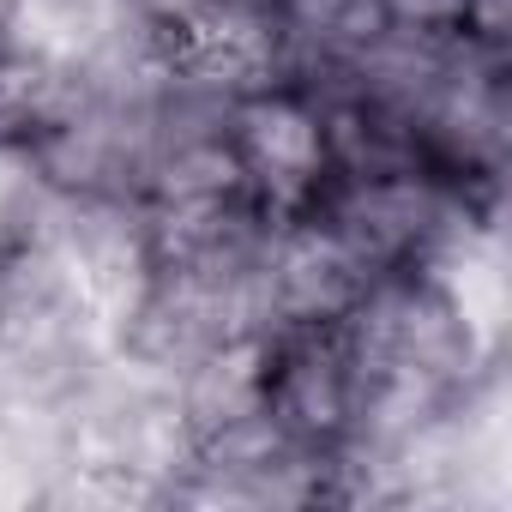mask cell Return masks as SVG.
<instances>
[{
    "mask_svg": "<svg viewBox=\"0 0 512 512\" xmlns=\"http://www.w3.org/2000/svg\"><path fill=\"white\" fill-rule=\"evenodd\" d=\"M368 284H374V272L344 247V235L332 223H320L314 211L272 223L266 266H260L266 338L308 332V326H338Z\"/></svg>",
    "mask_w": 512,
    "mask_h": 512,
    "instance_id": "5b68a950",
    "label": "cell"
},
{
    "mask_svg": "<svg viewBox=\"0 0 512 512\" xmlns=\"http://www.w3.org/2000/svg\"><path fill=\"white\" fill-rule=\"evenodd\" d=\"M205 7V0H139V13L157 25V31H169V25H181L187 13H199Z\"/></svg>",
    "mask_w": 512,
    "mask_h": 512,
    "instance_id": "7c38bea8",
    "label": "cell"
},
{
    "mask_svg": "<svg viewBox=\"0 0 512 512\" xmlns=\"http://www.w3.org/2000/svg\"><path fill=\"white\" fill-rule=\"evenodd\" d=\"M85 97H91V79L79 67L31 49H0V139L43 145L85 109Z\"/></svg>",
    "mask_w": 512,
    "mask_h": 512,
    "instance_id": "ba28073f",
    "label": "cell"
},
{
    "mask_svg": "<svg viewBox=\"0 0 512 512\" xmlns=\"http://www.w3.org/2000/svg\"><path fill=\"white\" fill-rule=\"evenodd\" d=\"M470 37L506 43V0H470Z\"/></svg>",
    "mask_w": 512,
    "mask_h": 512,
    "instance_id": "8fae6325",
    "label": "cell"
},
{
    "mask_svg": "<svg viewBox=\"0 0 512 512\" xmlns=\"http://www.w3.org/2000/svg\"><path fill=\"white\" fill-rule=\"evenodd\" d=\"M380 19L392 31L458 37V31H470V0H380Z\"/></svg>",
    "mask_w": 512,
    "mask_h": 512,
    "instance_id": "30bf717a",
    "label": "cell"
},
{
    "mask_svg": "<svg viewBox=\"0 0 512 512\" xmlns=\"http://www.w3.org/2000/svg\"><path fill=\"white\" fill-rule=\"evenodd\" d=\"M266 356H272V338H229V344L205 350L175 380L181 416L193 428V446L266 416Z\"/></svg>",
    "mask_w": 512,
    "mask_h": 512,
    "instance_id": "52a82bcc",
    "label": "cell"
},
{
    "mask_svg": "<svg viewBox=\"0 0 512 512\" xmlns=\"http://www.w3.org/2000/svg\"><path fill=\"white\" fill-rule=\"evenodd\" d=\"M0 49H13V0H0Z\"/></svg>",
    "mask_w": 512,
    "mask_h": 512,
    "instance_id": "4fadbf2b",
    "label": "cell"
},
{
    "mask_svg": "<svg viewBox=\"0 0 512 512\" xmlns=\"http://www.w3.org/2000/svg\"><path fill=\"white\" fill-rule=\"evenodd\" d=\"M338 332L350 344L356 386H410L452 404L488 368H500V356H488L464 326V314L446 302V290L416 266L380 272L338 320Z\"/></svg>",
    "mask_w": 512,
    "mask_h": 512,
    "instance_id": "6da1fadb",
    "label": "cell"
},
{
    "mask_svg": "<svg viewBox=\"0 0 512 512\" xmlns=\"http://www.w3.org/2000/svg\"><path fill=\"white\" fill-rule=\"evenodd\" d=\"M266 416L308 452L338 458L356 416V362L338 326L278 332L266 356Z\"/></svg>",
    "mask_w": 512,
    "mask_h": 512,
    "instance_id": "8992f818",
    "label": "cell"
},
{
    "mask_svg": "<svg viewBox=\"0 0 512 512\" xmlns=\"http://www.w3.org/2000/svg\"><path fill=\"white\" fill-rule=\"evenodd\" d=\"M229 151L241 163L247 193L260 199L278 223L314 211L326 181H332L326 115L290 85H266V91L235 97V109H229Z\"/></svg>",
    "mask_w": 512,
    "mask_h": 512,
    "instance_id": "3957f363",
    "label": "cell"
},
{
    "mask_svg": "<svg viewBox=\"0 0 512 512\" xmlns=\"http://www.w3.org/2000/svg\"><path fill=\"white\" fill-rule=\"evenodd\" d=\"M49 199H55V181H49L37 145L0 139V253L37 241V229L49 217Z\"/></svg>",
    "mask_w": 512,
    "mask_h": 512,
    "instance_id": "9c48e42d",
    "label": "cell"
},
{
    "mask_svg": "<svg viewBox=\"0 0 512 512\" xmlns=\"http://www.w3.org/2000/svg\"><path fill=\"white\" fill-rule=\"evenodd\" d=\"M284 67H290V31L272 0H205L199 13L163 31V73L229 103L284 85Z\"/></svg>",
    "mask_w": 512,
    "mask_h": 512,
    "instance_id": "277c9868",
    "label": "cell"
},
{
    "mask_svg": "<svg viewBox=\"0 0 512 512\" xmlns=\"http://www.w3.org/2000/svg\"><path fill=\"white\" fill-rule=\"evenodd\" d=\"M500 199L464 193L428 163L410 169H380V175H332L314 217L344 235V247L380 278V272H410L422 253L464 217Z\"/></svg>",
    "mask_w": 512,
    "mask_h": 512,
    "instance_id": "7a4b0ae2",
    "label": "cell"
}]
</instances>
